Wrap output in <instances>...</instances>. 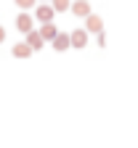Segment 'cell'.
I'll return each mask as SVG.
<instances>
[{"instance_id": "10", "label": "cell", "mask_w": 138, "mask_h": 148, "mask_svg": "<svg viewBox=\"0 0 138 148\" xmlns=\"http://www.w3.org/2000/svg\"><path fill=\"white\" fill-rule=\"evenodd\" d=\"M56 11H72V0H51Z\"/></svg>"}, {"instance_id": "7", "label": "cell", "mask_w": 138, "mask_h": 148, "mask_svg": "<svg viewBox=\"0 0 138 148\" xmlns=\"http://www.w3.org/2000/svg\"><path fill=\"white\" fill-rule=\"evenodd\" d=\"M85 29H88V32H93V34H98V32H104V21H101V16H96V13H90V16L85 18Z\"/></svg>"}, {"instance_id": "1", "label": "cell", "mask_w": 138, "mask_h": 148, "mask_svg": "<svg viewBox=\"0 0 138 148\" xmlns=\"http://www.w3.org/2000/svg\"><path fill=\"white\" fill-rule=\"evenodd\" d=\"M56 13H58V11L53 8V3H37V8H35V18H37L40 24H51Z\"/></svg>"}, {"instance_id": "13", "label": "cell", "mask_w": 138, "mask_h": 148, "mask_svg": "<svg viewBox=\"0 0 138 148\" xmlns=\"http://www.w3.org/2000/svg\"><path fill=\"white\" fill-rule=\"evenodd\" d=\"M3 40H6V29L0 27V42H3Z\"/></svg>"}, {"instance_id": "11", "label": "cell", "mask_w": 138, "mask_h": 148, "mask_svg": "<svg viewBox=\"0 0 138 148\" xmlns=\"http://www.w3.org/2000/svg\"><path fill=\"white\" fill-rule=\"evenodd\" d=\"M37 3H40V0H16V5L21 8V11H27V8H37Z\"/></svg>"}, {"instance_id": "3", "label": "cell", "mask_w": 138, "mask_h": 148, "mask_svg": "<svg viewBox=\"0 0 138 148\" xmlns=\"http://www.w3.org/2000/svg\"><path fill=\"white\" fill-rule=\"evenodd\" d=\"M51 45H53V50H58V53L69 50V48H72V34L58 32V34H56V40H51Z\"/></svg>"}, {"instance_id": "12", "label": "cell", "mask_w": 138, "mask_h": 148, "mask_svg": "<svg viewBox=\"0 0 138 148\" xmlns=\"http://www.w3.org/2000/svg\"><path fill=\"white\" fill-rule=\"evenodd\" d=\"M96 42H98V48H104V45H106V34L98 32V34H96Z\"/></svg>"}, {"instance_id": "14", "label": "cell", "mask_w": 138, "mask_h": 148, "mask_svg": "<svg viewBox=\"0 0 138 148\" xmlns=\"http://www.w3.org/2000/svg\"><path fill=\"white\" fill-rule=\"evenodd\" d=\"M40 3H48V0H40Z\"/></svg>"}, {"instance_id": "2", "label": "cell", "mask_w": 138, "mask_h": 148, "mask_svg": "<svg viewBox=\"0 0 138 148\" xmlns=\"http://www.w3.org/2000/svg\"><path fill=\"white\" fill-rule=\"evenodd\" d=\"M35 21H37L35 16H29L27 11H21V13L16 16V29L21 32V34H29V32L35 29Z\"/></svg>"}, {"instance_id": "6", "label": "cell", "mask_w": 138, "mask_h": 148, "mask_svg": "<svg viewBox=\"0 0 138 148\" xmlns=\"http://www.w3.org/2000/svg\"><path fill=\"white\" fill-rule=\"evenodd\" d=\"M72 34V48H85L88 45V29H74V32H69Z\"/></svg>"}, {"instance_id": "5", "label": "cell", "mask_w": 138, "mask_h": 148, "mask_svg": "<svg viewBox=\"0 0 138 148\" xmlns=\"http://www.w3.org/2000/svg\"><path fill=\"white\" fill-rule=\"evenodd\" d=\"M11 53L16 56V58H29V56H32L35 50H32V45H29L27 40H21V42H16V45L11 48Z\"/></svg>"}, {"instance_id": "8", "label": "cell", "mask_w": 138, "mask_h": 148, "mask_svg": "<svg viewBox=\"0 0 138 148\" xmlns=\"http://www.w3.org/2000/svg\"><path fill=\"white\" fill-rule=\"evenodd\" d=\"M27 42L32 45V50H43V45H45V37L40 34V29H32V32L27 34Z\"/></svg>"}, {"instance_id": "9", "label": "cell", "mask_w": 138, "mask_h": 148, "mask_svg": "<svg viewBox=\"0 0 138 148\" xmlns=\"http://www.w3.org/2000/svg\"><path fill=\"white\" fill-rule=\"evenodd\" d=\"M40 34L45 37V42H48V40H56L58 29H56V24H53V21H51V24H40Z\"/></svg>"}, {"instance_id": "4", "label": "cell", "mask_w": 138, "mask_h": 148, "mask_svg": "<svg viewBox=\"0 0 138 148\" xmlns=\"http://www.w3.org/2000/svg\"><path fill=\"white\" fill-rule=\"evenodd\" d=\"M72 13L77 18H88L93 11H90V3H88V0H74V3H72Z\"/></svg>"}]
</instances>
